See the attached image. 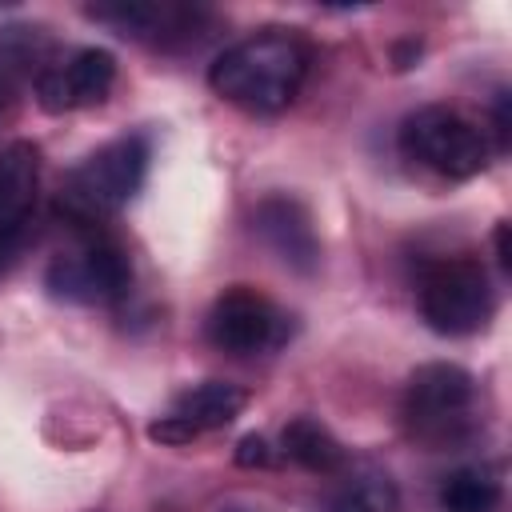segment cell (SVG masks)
<instances>
[{"instance_id":"1","label":"cell","mask_w":512,"mask_h":512,"mask_svg":"<svg viewBox=\"0 0 512 512\" xmlns=\"http://www.w3.org/2000/svg\"><path fill=\"white\" fill-rule=\"evenodd\" d=\"M304 76H308V52L296 36H288L280 28H264V32L224 48L208 68L212 92L248 112L288 108L296 100Z\"/></svg>"},{"instance_id":"2","label":"cell","mask_w":512,"mask_h":512,"mask_svg":"<svg viewBox=\"0 0 512 512\" xmlns=\"http://www.w3.org/2000/svg\"><path fill=\"white\" fill-rule=\"evenodd\" d=\"M148 172V140L144 136H120L112 144H104L100 152H92L60 188L56 196V212L80 228V232H96V224L104 216H112L116 208H124Z\"/></svg>"},{"instance_id":"3","label":"cell","mask_w":512,"mask_h":512,"mask_svg":"<svg viewBox=\"0 0 512 512\" xmlns=\"http://www.w3.org/2000/svg\"><path fill=\"white\" fill-rule=\"evenodd\" d=\"M408 436L432 452L456 448L476 428V380L460 364H420L404 388Z\"/></svg>"},{"instance_id":"4","label":"cell","mask_w":512,"mask_h":512,"mask_svg":"<svg viewBox=\"0 0 512 512\" xmlns=\"http://www.w3.org/2000/svg\"><path fill=\"white\" fill-rule=\"evenodd\" d=\"M416 304L432 332L472 336L492 320L496 296L476 260H432L416 276Z\"/></svg>"},{"instance_id":"5","label":"cell","mask_w":512,"mask_h":512,"mask_svg":"<svg viewBox=\"0 0 512 512\" xmlns=\"http://www.w3.org/2000/svg\"><path fill=\"white\" fill-rule=\"evenodd\" d=\"M400 152L444 180H468L488 164V144L480 128L444 104L420 108L400 124Z\"/></svg>"},{"instance_id":"6","label":"cell","mask_w":512,"mask_h":512,"mask_svg":"<svg viewBox=\"0 0 512 512\" xmlns=\"http://www.w3.org/2000/svg\"><path fill=\"white\" fill-rule=\"evenodd\" d=\"M52 296L72 304H116L132 288L128 252L100 232H84V244L72 256H56L44 272Z\"/></svg>"},{"instance_id":"7","label":"cell","mask_w":512,"mask_h":512,"mask_svg":"<svg viewBox=\"0 0 512 512\" xmlns=\"http://www.w3.org/2000/svg\"><path fill=\"white\" fill-rule=\"evenodd\" d=\"M208 340L236 356H256L264 348H276L284 340V316L276 304L244 284L216 296L208 312Z\"/></svg>"},{"instance_id":"8","label":"cell","mask_w":512,"mask_h":512,"mask_svg":"<svg viewBox=\"0 0 512 512\" xmlns=\"http://www.w3.org/2000/svg\"><path fill=\"white\" fill-rule=\"evenodd\" d=\"M116 84V60L104 48H80L64 64H48L36 76V100L44 112H72L104 104Z\"/></svg>"},{"instance_id":"9","label":"cell","mask_w":512,"mask_h":512,"mask_svg":"<svg viewBox=\"0 0 512 512\" xmlns=\"http://www.w3.org/2000/svg\"><path fill=\"white\" fill-rule=\"evenodd\" d=\"M256 236L276 252V260L300 276H312L316 264H320V240H316V228H312V216L308 208L296 200V196H264L256 204Z\"/></svg>"},{"instance_id":"10","label":"cell","mask_w":512,"mask_h":512,"mask_svg":"<svg viewBox=\"0 0 512 512\" xmlns=\"http://www.w3.org/2000/svg\"><path fill=\"white\" fill-rule=\"evenodd\" d=\"M36 184H40L36 148L28 140L8 144L0 152V236L24 240V224L36 208Z\"/></svg>"},{"instance_id":"11","label":"cell","mask_w":512,"mask_h":512,"mask_svg":"<svg viewBox=\"0 0 512 512\" xmlns=\"http://www.w3.org/2000/svg\"><path fill=\"white\" fill-rule=\"evenodd\" d=\"M248 404V392L228 384V380H204V384H192L184 388L176 400H172V412L176 420H184L196 436L200 432H212V428H224L232 424Z\"/></svg>"},{"instance_id":"12","label":"cell","mask_w":512,"mask_h":512,"mask_svg":"<svg viewBox=\"0 0 512 512\" xmlns=\"http://www.w3.org/2000/svg\"><path fill=\"white\" fill-rule=\"evenodd\" d=\"M284 452H288L300 468L320 472V476H336V472L348 464L340 440H336L320 420H312V416H296V420L284 424Z\"/></svg>"},{"instance_id":"13","label":"cell","mask_w":512,"mask_h":512,"mask_svg":"<svg viewBox=\"0 0 512 512\" xmlns=\"http://www.w3.org/2000/svg\"><path fill=\"white\" fill-rule=\"evenodd\" d=\"M400 508V492L392 484L388 472L364 468L356 476H348L336 496L328 500V512H396Z\"/></svg>"},{"instance_id":"14","label":"cell","mask_w":512,"mask_h":512,"mask_svg":"<svg viewBox=\"0 0 512 512\" xmlns=\"http://www.w3.org/2000/svg\"><path fill=\"white\" fill-rule=\"evenodd\" d=\"M496 504H500V480L484 468H456L440 484L444 512H496Z\"/></svg>"},{"instance_id":"15","label":"cell","mask_w":512,"mask_h":512,"mask_svg":"<svg viewBox=\"0 0 512 512\" xmlns=\"http://www.w3.org/2000/svg\"><path fill=\"white\" fill-rule=\"evenodd\" d=\"M148 436L160 440V444H188V440H196V432H192L184 420H176V416L152 420V424H148Z\"/></svg>"},{"instance_id":"16","label":"cell","mask_w":512,"mask_h":512,"mask_svg":"<svg viewBox=\"0 0 512 512\" xmlns=\"http://www.w3.org/2000/svg\"><path fill=\"white\" fill-rule=\"evenodd\" d=\"M268 460H272V452H268V440L264 436H244L236 444V464L240 468H264Z\"/></svg>"},{"instance_id":"17","label":"cell","mask_w":512,"mask_h":512,"mask_svg":"<svg viewBox=\"0 0 512 512\" xmlns=\"http://www.w3.org/2000/svg\"><path fill=\"white\" fill-rule=\"evenodd\" d=\"M496 136H500V148L508 144V96L500 92V100H496Z\"/></svg>"},{"instance_id":"18","label":"cell","mask_w":512,"mask_h":512,"mask_svg":"<svg viewBox=\"0 0 512 512\" xmlns=\"http://www.w3.org/2000/svg\"><path fill=\"white\" fill-rule=\"evenodd\" d=\"M496 256H500V264H504V268L512 264V256H508V224H500V228H496Z\"/></svg>"}]
</instances>
